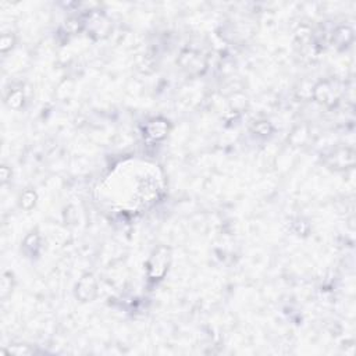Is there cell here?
Listing matches in <instances>:
<instances>
[{"mask_svg":"<svg viewBox=\"0 0 356 356\" xmlns=\"http://www.w3.org/2000/svg\"><path fill=\"white\" fill-rule=\"evenodd\" d=\"M171 259V252L167 246H159L153 255L151 256V260L148 263V276L151 280H160L169 270Z\"/></svg>","mask_w":356,"mask_h":356,"instance_id":"6da1fadb","label":"cell"},{"mask_svg":"<svg viewBox=\"0 0 356 356\" xmlns=\"http://www.w3.org/2000/svg\"><path fill=\"white\" fill-rule=\"evenodd\" d=\"M77 298L82 302H92L98 296V281L93 274H84L76 286Z\"/></svg>","mask_w":356,"mask_h":356,"instance_id":"7a4b0ae2","label":"cell"},{"mask_svg":"<svg viewBox=\"0 0 356 356\" xmlns=\"http://www.w3.org/2000/svg\"><path fill=\"white\" fill-rule=\"evenodd\" d=\"M326 163L330 165L331 169H336V170L352 169L355 164V152L349 148L337 149L327 157Z\"/></svg>","mask_w":356,"mask_h":356,"instance_id":"3957f363","label":"cell"},{"mask_svg":"<svg viewBox=\"0 0 356 356\" xmlns=\"http://www.w3.org/2000/svg\"><path fill=\"white\" fill-rule=\"evenodd\" d=\"M180 64L182 65L184 70L191 74H201L206 68V61L203 60V57L194 51L182 52L180 57Z\"/></svg>","mask_w":356,"mask_h":356,"instance_id":"277c9868","label":"cell"},{"mask_svg":"<svg viewBox=\"0 0 356 356\" xmlns=\"http://www.w3.org/2000/svg\"><path fill=\"white\" fill-rule=\"evenodd\" d=\"M86 26H88V31H89L90 35H95L96 38L107 36L111 30L110 21L107 20L105 15L101 14L92 15L89 21L86 22Z\"/></svg>","mask_w":356,"mask_h":356,"instance_id":"5b68a950","label":"cell"},{"mask_svg":"<svg viewBox=\"0 0 356 356\" xmlns=\"http://www.w3.org/2000/svg\"><path fill=\"white\" fill-rule=\"evenodd\" d=\"M146 135L149 136L151 139L160 140L165 138L167 132H169V123L163 118H155L152 120L148 126L145 127Z\"/></svg>","mask_w":356,"mask_h":356,"instance_id":"8992f818","label":"cell"},{"mask_svg":"<svg viewBox=\"0 0 356 356\" xmlns=\"http://www.w3.org/2000/svg\"><path fill=\"white\" fill-rule=\"evenodd\" d=\"M333 93H334L333 84L328 82V81H321V82H319V84L315 86V89H313L315 99H316L317 102H320V103H324V105L330 103L333 96H334Z\"/></svg>","mask_w":356,"mask_h":356,"instance_id":"52a82bcc","label":"cell"},{"mask_svg":"<svg viewBox=\"0 0 356 356\" xmlns=\"http://www.w3.org/2000/svg\"><path fill=\"white\" fill-rule=\"evenodd\" d=\"M334 39L338 42V45H348L351 43L352 39H353V31L349 28V27H341L336 31L334 34Z\"/></svg>","mask_w":356,"mask_h":356,"instance_id":"ba28073f","label":"cell"},{"mask_svg":"<svg viewBox=\"0 0 356 356\" xmlns=\"http://www.w3.org/2000/svg\"><path fill=\"white\" fill-rule=\"evenodd\" d=\"M36 203V192L32 191V189H28V191L22 192V195L20 196V205L22 209L26 210H30L32 209Z\"/></svg>","mask_w":356,"mask_h":356,"instance_id":"9c48e42d","label":"cell"},{"mask_svg":"<svg viewBox=\"0 0 356 356\" xmlns=\"http://www.w3.org/2000/svg\"><path fill=\"white\" fill-rule=\"evenodd\" d=\"M22 103H24V95H22L21 89L11 90L10 95L7 96V105L13 109H18L22 106Z\"/></svg>","mask_w":356,"mask_h":356,"instance_id":"30bf717a","label":"cell"},{"mask_svg":"<svg viewBox=\"0 0 356 356\" xmlns=\"http://www.w3.org/2000/svg\"><path fill=\"white\" fill-rule=\"evenodd\" d=\"M2 298L3 299H6L7 296H9V294H11V288H13V276H11V273H5L3 274V278H2Z\"/></svg>","mask_w":356,"mask_h":356,"instance_id":"8fae6325","label":"cell"},{"mask_svg":"<svg viewBox=\"0 0 356 356\" xmlns=\"http://www.w3.org/2000/svg\"><path fill=\"white\" fill-rule=\"evenodd\" d=\"M14 42L15 39L13 34H3L2 39H0V51L3 52V53L9 52L14 46Z\"/></svg>","mask_w":356,"mask_h":356,"instance_id":"7c38bea8","label":"cell"},{"mask_svg":"<svg viewBox=\"0 0 356 356\" xmlns=\"http://www.w3.org/2000/svg\"><path fill=\"white\" fill-rule=\"evenodd\" d=\"M270 124L266 123V121H260V123H257L255 126V131L257 134H260V135H266V134L270 132Z\"/></svg>","mask_w":356,"mask_h":356,"instance_id":"4fadbf2b","label":"cell"},{"mask_svg":"<svg viewBox=\"0 0 356 356\" xmlns=\"http://www.w3.org/2000/svg\"><path fill=\"white\" fill-rule=\"evenodd\" d=\"M0 174H2V184H6L11 178V170H9L7 165H2Z\"/></svg>","mask_w":356,"mask_h":356,"instance_id":"5bb4252c","label":"cell"}]
</instances>
